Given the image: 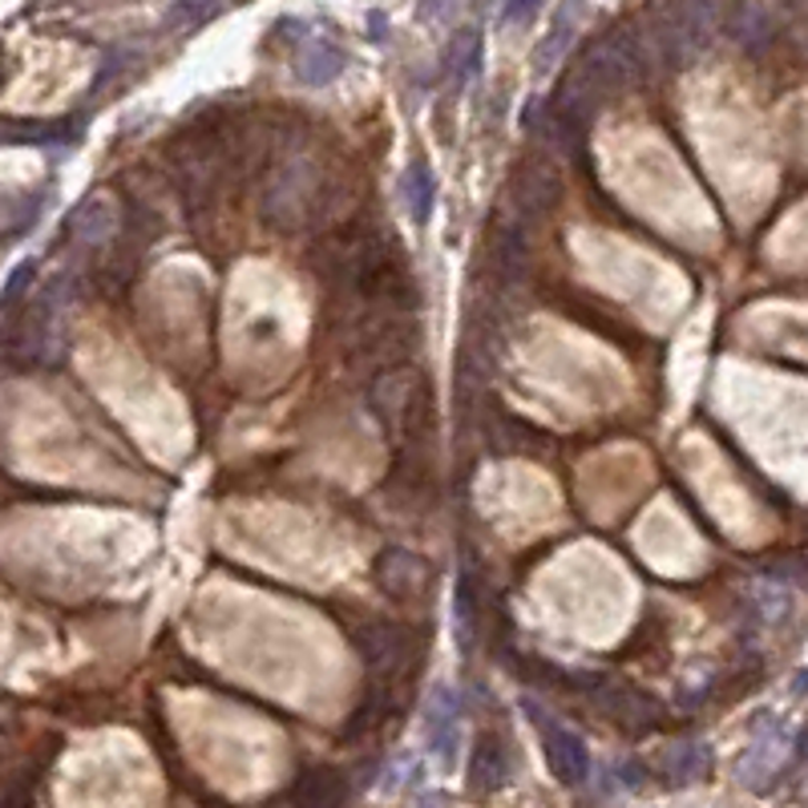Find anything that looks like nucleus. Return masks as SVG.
Wrapping results in <instances>:
<instances>
[{"label": "nucleus", "instance_id": "nucleus-9", "mask_svg": "<svg viewBox=\"0 0 808 808\" xmlns=\"http://www.w3.org/2000/svg\"><path fill=\"white\" fill-rule=\"evenodd\" d=\"M348 797H352V785L336 768H303L283 792L291 808H343Z\"/></svg>", "mask_w": 808, "mask_h": 808}, {"label": "nucleus", "instance_id": "nucleus-22", "mask_svg": "<svg viewBox=\"0 0 808 808\" xmlns=\"http://www.w3.org/2000/svg\"><path fill=\"white\" fill-rule=\"evenodd\" d=\"M41 207H44V194H12L4 202V227H9V239H17L21 231H29L37 219H41Z\"/></svg>", "mask_w": 808, "mask_h": 808}, {"label": "nucleus", "instance_id": "nucleus-25", "mask_svg": "<svg viewBox=\"0 0 808 808\" xmlns=\"http://www.w3.org/2000/svg\"><path fill=\"white\" fill-rule=\"evenodd\" d=\"M506 17H510V21H530V17H538V4H510Z\"/></svg>", "mask_w": 808, "mask_h": 808}, {"label": "nucleus", "instance_id": "nucleus-11", "mask_svg": "<svg viewBox=\"0 0 808 808\" xmlns=\"http://www.w3.org/2000/svg\"><path fill=\"white\" fill-rule=\"evenodd\" d=\"M118 215H113V207L106 199H89L78 207V215H73V222H69V239H73V247L78 251H86V256L98 259L101 251H110L113 239H118Z\"/></svg>", "mask_w": 808, "mask_h": 808}, {"label": "nucleus", "instance_id": "nucleus-24", "mask_svg": "<svg viewBox=\"0 0 808 808\" xmlns=\"http://www.w3.org/2000/svg\"><path fill=\"white\" fill-rule=\"evenodd\" d=\"M0 808H37L33 788L21 785V780H12V785L4 788V805H0Z\"/></svg>", "mask_w": 808, "mask_h": 808}, {"label": "nucleus", "instance_id": "nucleus-7", "mask_svg": "<svg viewBox=\"0 0 808 808\" xmlns=\"http://www.w3.org/2000/svg\"><path fill=\"white\" fill-rule=\"evenodd\" d=\"M372 575H377L380 590L388 598H397V602H417V598H425V590L432 582V570L421 553L400 550V546H388V550L377 553Z\"/></svg>", "mask_w": 808, "mask_h": 808}, {"label": "nucleus", "instance_id": "nucleus-18", "mask_svg": "<svg viewBox=\"0 0 808 808\" xmlns=\"http://www.w3.org/2000/svg\"><path fill=\"white\" fill-rule=\"evenodd\" d=\"M728 33L736 37L748 53H760V49L776 37V9H768V4H744V9H736V17H731Z\"/></svg>", "mask_w": 808, "mask_h": 808}, {"label": "nucleus", "instance_id": "nucleus-16", "mask_svg": "<svg viewBox=\"0 0 808 808\" xmlns=\"http://www.w3.org/2000/svg\"><path fill=\"white\" fill-rule=\"evenodd\" d=\"M400 199H405V211H409V219L417 222V227H425V222L432 219L437 174H432V167L425 158H417V162L405 167V174H400Z\"/></svg>", "mask_w": 808, "mask_h": 808}, {"label": "nucleus", "instance_id": "nucleus-20", "mask_svg": "<svg viewBox=\"0 0 808 808\" xmlns=\"http://www.w3.org/2000/svg\"><path fill=\"white\" fill-rule=\"evenodd\" d=\"M477 69H481V33L477 29H461L449 44V89H466L469 81L477 78Z\"/></svg>", "mask_w": 808, "mask_h": 808}, {"label": "nucleus", "instance_id": "nucleus-21", "mask_svg": "<svg viewBox=\"0 0 808 808\" xmlns=\"http://www.w3.org/2000/svg\"><path fill=\"white\" fill-rule=\"evenodd\" d=\"M388 716V691L380 684H372L365 691V699L356 704V711H352V720L343 724V736L352 740V736H365V731H372L380 720Z\"/></svg>", "mask_w": 808, "mask_h": 808}, {"label": "nucleus", "instance_id": "nucleus-26", "mask_svg": "<svg viewBox=\"0 0 808 808\" xmlns=\"http://www.w3.org/2000/svg\"><path fill=\"white\" fill-rule=\"evenodd\" d=\"M797 760H800V768L808 772V728L800 731V740H797Z\"/></svg>", "mask_w": 808, "mask_h": 808}, {"label": "nucleus", "instance_id": "nucleus-13", "mask_svg": "<svg viewBox=\"0 0 808 808\" xmlns=\"http://www.w3.org/2000/svg\"><path fill=\"white\" fill-rule=\"evenodd\" d=\"M343 69H348V49H343L340 41H332V37H316V41L303 44L296 57V78H299V86H308V89L332 86Z\"/></svg>", "mask_w": 808, "mask_h": 808}, {"label": "nucleus", "instance_id": "nucleus-1", "mask_svg": "<svg viewBox=\"0 0 808 808\" xmlns=\"http://www.w3.org/2000/svg\"><path fill=\"white\" fill-rule=\"evenodd\" d=\"M320 211V178L303 158H288L263 190V219L276 231H296Z\"/></svg>", "mask_w": 808, "mask_h": 808}, {"label": "nucleus", "instance_id": "nucleus-19", "mask_svg": "<svg viewBox=\"0 0 808 808\" xmlns=\"http://www.w3.org/2000/svg\"><path fill=\"white\" fill-rule=\"evenodd\" d=\"M542 441V432L533 429L530 421H521L513 412H493L489 417V445L498 449V453H526L530 445Z\"/></svg>", "mask_w": 808, "mask_h": 808}, {"label": "nucleus", "instance_id": "nucleus-17", "mask_svg": "<svg viewBox=\"0 0 808 808\" xmlns=\"http://www.w3.org/2000/svg\"><path fill=\"white\" fill-rule=\"evenodd\" d=\"M780 752H785V731L780 728H765L752 740L748 756L740 760V780L752 788H768V776H776L780 768Z\"/></svg>", "mask_w": 808, "mask_h": 808}, {"label": "nucleus", "instance_id": "nucleus-15", "mask_svg": "<svg viewBox=\"0 0 808 808\" xmlns=\"http://www.w3.org/2000/svg\"><path fill=\"white\" fill-rule=\"evenodd\" d=\"M659 772H664L667 780H676V785H696V780H704V776L711 772L708 744H699V740L667 744L664 756H659Z\"/></svg>", "mask_w": 808, "mask_h": 808}, {"label": "nucleus", "instance_id": "nucleus-10", "mask_svg": "<svg viewBox=\"0 0 808 808\" xmlns=\"http://www.w3.org/2000/svg\"><path fill=\"white\" fill-rule=\"evenodd\" d=\"M425 731H429V748L441 765H453L457 756V731H461V696L453 687H432L429 708H425Z\"/></svg>", "mask_w": 808, "mask_h": 808}, {"label": "nucleus", "instance_id": "nucleus-12", "mask_svg": "<svg viewBox=\"0 0 808 808\" xmlns=\"http://www.w3.org/2000/svg\"><path fill=\"white\" fill-rule=\"evenodd\" d=\"M510 776H513L510 744L501 740L498 731H481V740L473 748V760H469V788L473 792H498V788L510 785Z\"/></svg>", "mask_w": 808, "mask_h": 808}, {"label": "nucleus", "instance_id": "nucleus-14", "mask_svg": "<svg viewBox=\"0 0 808 808\" xmlns=\"http://www.w3.org/2000/svg\"><path fill=\"white\" fill-rule=\"evenodd\" d=\"M578 24H582V9H578V4H562V9H553L550 33L542 37L538 53H533V69H538V78H546V73L562 61L566 49H570L575 37H578Z\"/></svg>", "mask_w": 808, "mask_h": 808}, {"label": "nucleus", "instance_id": "nucleus-2", "mask_svg": "<svg viewBox=\"0 0 808 808\" xmlns=\"http://www.w3.org/2000/svg\"><path fill=\"white\" fill-rule=\"evenodd\" d=\"M352 647L360 651V659H365L368 671L380 684V679L397 676V671H405L417 659L421 639H417L412 627H405L397 619H372V622H360L352 631Z\"/></svg>", "mask_w": 808, "mask_h": 808}, {"label": "nucleus", "instance_id": "nucleus-23", "mask_svg": "<svg viewBox=\"0 0 808 808\" xmlns=\"http://www.w3.org/2000/svg\"><path fill=\"white\" fill-rule=\"evenodd\" d=\"M457 642L461 651H469V631H473V595H469V578L457 582Z\"/></svg>", "mask_w": 808, "mask_h": 808}, {"label": "nucleus", "instance_id": "nucleus-3", "mask_svg": "<svg viewBox=\"0 0 808 808\" xmlns=\"http://www.w3.org/2000/svg\"><path fill=\"white\" fill-rule=\"evenodd\" d=\"M421 397H425V380L412 368H388L385 377L372 385V392H368V405H372L377 421L392 437H405V432L417 437V429H421V421H417Z\"/></svg>", "mask_w": 808, "mask_h": 808}, {"label": "nucleus", "instance_id": "nucleus-8", "mask_svg": "<svg viewBox=\"0 0 808 808\" xmlns=\"http://www.w3.org/2000/svg\"><path fill=\"white\" fill-rule=\"evenodd\" d=\"M587 691L595 696V704L607 711L610 720L627 724V728H655L659 724V704L651 696L635 691V687L615 684V679H590Z\"/></svg>", "mask_w": 808, "mask_h": 808}, {"label": "nucleus", "instance_id": "nucleus-4", "mask_svg": "<svg viewBox=\"0 0 808 808\" xmlns=\"http://www.w3.org/2000/svg\"><path fill=\"white\" fill-rule=\"evenodd\" d=\"M521 708H526L530 724L538 728V736H542V752H546V760H550L553 776H558L562 785H587V780H590L587 740H582L575 728H566L562 720L546 716V708H538L533 699H526Z\"/></svg>", "mask_w": 808, "mask_h": 808}, {"label": "nucleus", "instance_id": "nucleus-5", "mask_svg": "<svg viewBox=\"0 0 808 808\" xmlns=\"http://www.w3.org/2000/svg\"><path fill=\"white\" fill-rule=\"evenodd\" d=\"M553 202H558V174H553V167L546 158H521L510 174V187H506V211L526 222V227H533L538 219L550 215Z\"/></svg>", "mask_w": 808, "mask_h": 808}, {"label": "nucleus", "instance_id": "nucleus-6", "mask_svg": "<svg viewBox=\"0 0 808 808\" xmlns=\"http://www.w3.org/2000/svg\"><path fill=\"white\" fill-rule=\"evenodd\" d=\"M526 222L513 219L510 211H501L489 227V251H486V263H489V276L498 288H518L521 279H526V267H530V239H526Z\"/></svg>", "mask_w": 808, "mask_h": 808}]
</instances>
